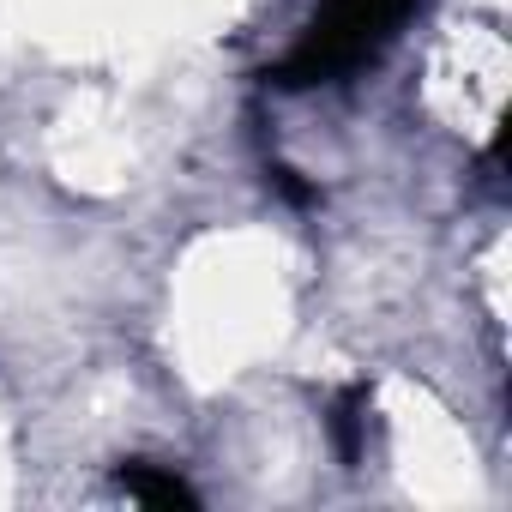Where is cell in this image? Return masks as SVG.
I'll return each instance as SVG.
<instances>
[{"label":"cell","instance_id":"obj_3","mask_svg":"<svg viewBox=\"0 0 512 512\" xmlns=\"http://www.w3.org/2000/svg\"><path fill=\"white\" fill-rule=\"evenodd\" d=\"M362 428H368V386H350V392L338 398V410H332V434H338L344 464L362 458Z\"/></svg>","mask_w":512,"mask_h":512},{"label":"cell","instance_id":"obj_2","mask_svg":"<svg viewBox=\"0 0 512 512\" xmlns=\"http://www.w3.org/2000/svg\"><path fill=\"white\" fill-rule=\"evenodd\" d=\"M115 482H121V494H133V500H145V506H199V494H193V482H187V476L157 470V464H145V458L121 464V470H115Z\"/></svg>","mask_w":512,"mask_h":512},{"label":"cell","instance_id":"obj_1","mask_svg":"<svg viewBox=\"0 0 512 512\" xmlns=\"http://www.w3.org/2000/svg\"><path fill=\"white\" fill-rule=\"evenodd\" d=\"M416 7L422 0H320L314 19L302 25V37L290 43V55L266 67V85H278V91H320V85L356 79L362 67H374L404 37Z\"/></svg>","mask_w":512,"mask_h":512}]
</instances>
